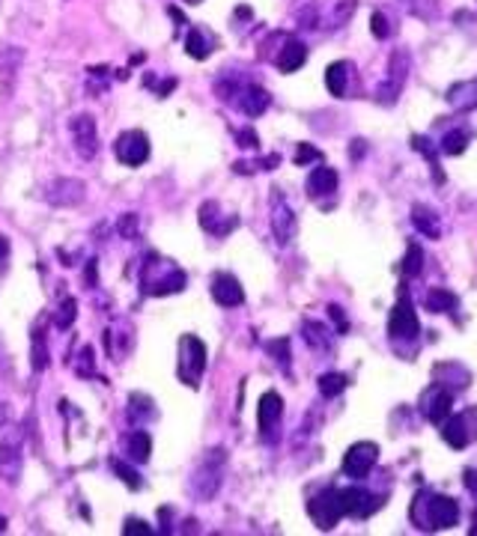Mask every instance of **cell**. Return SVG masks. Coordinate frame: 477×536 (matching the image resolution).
Returning <instances> with one entry per match:
<instances>
[{
  "label": "cell",
  "mask_w": 477,
  "mask_h": 536,
  "mask_svg": "<svg viewBox=\"0 0 477 536\" xmlns=\"http://www.w3.org/2000/svg\"><path fill=\"white\" fill-rule=\"evenodd\" d=\"M456 519H460V503L447 494H430L421 492L412 503V521L421 530H444L453 528Z\"/></svg>",
  "instance_id": "cell-1"
},
{
  "label": "cell",
  "mask_w": 477,
  "mask_h": 536,
  "mask_svg": "<svg viewBox=\"0 0 477 536\" xmlns=\"http://www.w3.org/2000/svg\"><path fill=\"white\" fill-rule=\"evenodd\" d=\"M224 462H227L224 447H212V450H206L200 459H197L191 480H188V492H191L197 501L215 498V492L221 489V480H224Z\"/></svg>",
  "instance_id": "cell-2"
},
{
  "label": "cell",
  "mask_w": 477,
  "mask_h": 536,
  "mask_svg": "<svg viewBox=\"0 0 477 536\" xmlns=\"http://www.w3.org/2000/svg\"><path fill=\"white\" fill-rule=\"evenodd\" d=\"M203 370H206V346H203V340L185 334L182 340H179V379L194 387L200 382Z\"/></svg>",
  "instance_id": "cell-3"
},
{
  "label": "cell",
  "mask_w": 477,
  "mask_h": 536,
  "mask_svg": "<svg viewBox=\"0 0 477 536\" xmlns=\"http://www.w3.org/2000/svg\"><path fill=\"white\" fill-rule=\"evenodd\" d=\"M442 438L447 447H453V450L469 447L477 438V409H469L462 414H453V417H447V420H442Z\"/></svg>",
  "instance_id": "cell-4"
},
{
  "label": "cell",
  "mask_w": 477,
  "mask_h": 536,
  "mask_svg": "<svg viewBox=\"0 0 477 536\" xmlns=\"http://www.w3.org/2000/svg\"><path fill=\"white\" fill-rule=\"evenodd\" d=\"M307 512H311V519L316 521V528L320 530H331L337 521L343 519V506H340V489H325L320 492L316 498L307 503Z\"/></svg>",
  "instance_id": "cell-5"
},
{
  "label": "cell",
  "mask_w": 477,
  "mask_h": 536,
  "mask_svg": "<svg viewBox=\"0 0 477 536\" xmlns=\"http://www.w3.org/2000/svg\"><path fill=\"white\" fill-rule=\"evenodd\" d=\"M268 221H272V233H275L277 244L286 247L293 242V235H295V212H293V206L284 200L281 191L272 194V203H268Z\"/></svg>",
  "instance_id": "cell-6"
},
{
  "label": "cell",
  "mask_w": 477,
  "mask_h": 536,
  "mask_svg": "<svg viewBox=\"0 0 477 536\" xmlns=\"http://www.w3.org/2000/svg\"><path fill=\"white\" fill-rule=\"evenodd\" d=\"M376 462H379V447L373 441H358L343 456V474L352 480H364L376 468Z\"/></svg>",
  "instance_id": "cell-7"
},
{
  "label": "cell",
  "mask_w": 477,
  "mask_h": 536,
  "mask_svg": "<svg viewBox=\"0 0 477 536\" xmlns=\"http://www.w3.org/2000/svg\"><path fill=\"white\" fill-rule=\"evenodd\" d=\"M417 331H421V325H417V313L409 301V295H400V301L391 310V319H388V334L394 340H415Z\"/></svg>",
  "instance_id": "cell-8"
},
{
  "label": "cell",
  "mask_w": 477,
  "mask_h": 536,
  "mask_svg": "<svg viewBox=\"0 0 477 536\" xmlns=\"http://www.w3.org/2000/svg\"><path fill=\"white\" fill-rule=\"evenodd\" d=\"M87 197V185L81 179H72V176H63V179H54L45 191V200L57 206V208H72V206H81Z\"/></svg>",
  "instance_id": "cell-9"
},
{
  "label": "cell",
  "mask_w": 477,
  "mask_h": 536,
  "mask_svg": "<svg viewBox=\"0 0 477 536\" xmlns=\"http://www.w3.org/2000/svg\"><path fill=\"white\" fill-rule=\"evenodd\" d=\"M24 468V456H21V432L9 435L0 441V480L3 483H18Z\"/></svg>",
  "instance_id": "cell-10"
},
{
  "label": "cell",
  "mask_w": 477,
  "mask_h": 536,
  "mask_svg": "<svg viewBox=\"0 0 477 536\" xmlns=\"http://www.w3.org/2000/svg\"><path fill=\"white\" fill-rule=\"evenodd\" d=\"M406 75H409V57H406V51H397L391 57V66H388L385 84L376 89V98H379L382 105H394L397 96H400V89H403V84H406Z\"/></svg>",
  "instance_id": "cell-11"
},
{
  "label": "cell",
  "mask_w": 477,
  "mask_h": 536,
  "mask_svg": "<svg viewBox=\"0 0 477 536\" xmlns=\"http://www.w3.org/2000/svg\"><path fill=\"white\" fill-rule=\"evenodd\" d=\"M114 152L125 167H141L149 158V141H146L144 132H137L135 128V132H125V134L116 137Z\"/></svg>",
  "instance_id": "cell-12"
},
{
  "label": "cell",
  "mask_w": 477,
  "mask_h": 536,
  "mask_svg": "<svg viewBox=\"0 0 477 536\" xmlns=\"http://www.w3.org/2000/svg\"><path fill=\"white\" fill-rule=\"evenodd\" d=\"M451 409H453V393L447 391V387L433 384V387H426V391H424V396H421V414L430 423L447 420V417H451Z\"/></svg>",
  "instance_id": "cell-13"
},
{
  "label": "cell",
  "mask_w": 477,
  "mask_h": 536,
  "mask_svg": "<svg viewBox=\"0 0 477 536\" xmlns=\"http://www.w3.org/2000/svg\"><path fill=\"white\" fill-rule=\"evenodd\" d=\"M69 128H72V137H75V152L81 155V158H96L98 152V134H96V119L89 116V114H78L72 123H69Z\"/></svg>",
  "instance_id": "cell-14"
},
{
  "label": "cell",
  "mask_w": 477,
  "mask_h": 536,
  "mask_svg": "<svg viewBox=\"0 0 477 536\" xmlns=\"http://www.w3.org/2000/svg\"><path fill=\"white\" fill-rule=\"evenodd\" d=\"M281 414H284V400H281V393H275V391L263 393L260 411H257V417H260V432H263V438H266V441H275V438H277V423H281Z\"/></svg>",
  "instance_id": "cell-15"
},
{
  "label": "cell",
  "mask_w": 477,
  "mask_h": 536,
  "mask_svg": "<svg viewBox=\"0 0 477 536\" xmlns=\"http://www.w3.org/2000/svg\"><path fill=\"white\" fill-rule=\"evenodd\" d=\"M340 506H343V515L364 519V515H370L373 510H379L382 498H373V494H367L364 489H358V485H349V489H340Z\"/></svg>",
  "instance_id": "cell-16"
},
{
  "label": "cell",
  "mask_w": 477,
  "mask_h": 536,
  "mask_svg": "<svg viewBox=\"0 0 477 536\" xmlns=\"http://www.w3.org/2000/svg\"><path fill=\"white\" fill-rule=\"evenodd\" d=\"M185 289V274L173 265H164V274H153L144 277V292L146 295H171V292H182Z\"/></svg>",
  "instance_id": "cell-17"
},
{
  "label": "cell",
  "mask_w": 477,
  "mask_h": 536,
  "mask_svg": "<svg viewBox=\"0 0 477 536\" xmlns=\"http://www.w3.org/2000/svg\"><path fill=\"white\" fill-rule=\"evenodd\" d=\"M212 298L221 307H238V304H245V289L233 274H215L212 277Z\"/></svg>",
  "instance_id": "cell-18"
},
{
  "label": "cell",
  "mask_w": 477,
  "mask_h": 536,
  "mask_svg": "<svg viewBox=\"0 0 477 536\" xmlns=\"http://www.w3.org/2000/svg\"><path fill=\"white\" fill-rule=\"evenodd\" d=\"M447 105H451L453 111H471V107H477V78L460 81L447 89Z\"/></svg>",
  "instance_id": "cell-19"
},
{
  "label": "cell",
  "mask_w": 477,
  "mask_h": 536,
  "mask_svg": "<svg viewBox=\"0 0 477 536\" xmlns=\"http://www.w3.org/2000/svg\"><path fill=\"white\" fill-rule=\"evenodd\" d=\"M304 60H307V48L304 42H298V39H290L284 48H281V54L275 57V63L281 72H298V69L304 66Z\"/></svg>",
  "instance_id": "cell-20"
},
{
  "label": "cell",
  "mask_w": 477,
  "mask_h": 536,
  "mask_svg": "<svg viewBox=\"0 0 477 536\" xmlns=\"http://www.w3.org/2000/svg\"><path fill=\"white\" fill-rule=\"evenodd\" d=\"M337 191V170L334 167H316L307 176V194L311 197H328Z\"/></svg>",
  "instance_id": "cell-21"
},
{
  "label": "cell",
  "mask_w": 477,
  "mask_h": 536,
  "mask_svg": "<svg viewBox=\"0 0 477 536\" xmlns=\"http://www.w3.org/2000/svg\"><path fill=\"white\" fill-rule=\"evenodd\" d=\"M238 96H242V98H238V107H242L248 116H260L268 107V102H272L263 87H245Z\"/></svg>",
  "instance_id": "cell-22"
},
{
  "label": "cell",
  "mask_w": 477,
  "mask_h": 536,
  "mask_svg": "<svg viewBox=\"0 0 477 536\" xmlns=\"http://www.w3.org/2000/svg\"><path fill=\"white\" fill-rule=\"evenodd\" d=\"M412 224H415L426 238H439V235H442L439 217H435V212H430V208H424V206H415V208H412Z\"/></svg>",
  "instance_id": "cell-23"
},
{
  "label": "cell",
  "mask_w": 477,
  "mask_h": 536,
  "mask_svg": "<svg viewBox=\"0 0 477 536\" xmlns=\"http://www.w3.org/2000/svg\"><path fill=\"white\" fill-rule=\"evenodd\" d=\"M185 51H188V57H194V60H206L209 54H212V42H209L206 30H200V27L188 30V36H185Z\"/></svg>",
  "instance_id": "cell-24"
},
{
  "label": "cell",
  "mask_w": 477,
  "mask_h": 536,
  "mask_svg": "<svg viewBox=\"0 0 477 536\" xmlns=\"http://www.w3.org/2000/svg\"><path fill=\"white\" fill-rule=\"evenodd\" d=\"M128 459L132 462H149V456H153V438H149L146 432H132L128 435Z\"/></svg>",
  "instance_id": "cell-25"
},
{
  "label": "cell",
  "mask_w": 477,
  "mask_h": 536,
  "mask_svg": "<svg viewBox=\"0 0 477 536\" xmlns=\"http://www.w3.org/2000/svg\"><path fill=\"white\" fill-rule=\"evenodd\" d=\"M346 78H349V66L346 63H331L325 72V87L331 96H346Z\"/></svg>",
  "instance_id": "cell-26"
},
{
  "label": "cell",
  "mask_w": 477,
  "mask_h": 536,
  "mask_svg": "<svg viewBox=\"0 0 477 536\" xmlns=\"http://www.w3.org/2000/svg\"><path fill=\"white\" fill-rule=\"evenodd\" d=\"M456 307V295L453 292H447V289H430L426 292V310L430 313H451Z\"/></svg>",
  "instance_id": "cell-27"
},
{
  "label": "cell",
  "mask_w": 477,
  "mask_h": 536,
  "mask_svg": "<svg viewBox=\"0 0 477 536\" xmlns=\"http://www.w3.org/2000/svg\"><path fill=\"white\" fill-rule=\"evenodd\" d=\"M304 340L311 349H320V352L331 349V334H328L325 325H320V322H304Z\"/></svg>",
  "instance_id": "cell-28"
},
{
  "label": "cell",
  "mask_w": 477,
  "mask_h": 536,
  "mask_svg": "<svg viewBox=\"0 0 477 536\" xmlns=\"http://www.w3.org/2000/svg\"><path fill=\"white\" fill-rule=\"evenodd\" d=\"M346 391V375L343 373H325L320 379V393L325 400H334V396H340Z\"/></svg>",
  "instance_id": "cell-29"
},
{
  "label": "cell",
  "mask_w": 477,
  "mask_h": 536,
  "mask_svg": "<svg viewBox=\"0 0 477 536\" xmlns=\"http://www.w3.org/2000/svg\"><path fill=\"white\" fill-rule=\"evenodd\" d=\"M30 357H33V370L36 373H42L45 366H48V346H45V334L42 331H33V352H30Z\"/></svg>",
  "instance_id": "cell-30"
},
{
  "label": "cell",
  "mask_w": 477,
  "mask_h": 536,
  "mask_svg": "<svg viewBox=\"0 0 477 536\" xmlns=\"http://www.w3.org/2000/svg\"><path fill=\"white\" fill-rule=\"evenodd\" d=\"M75 316H78V301L75 298H66L63 304L57 307V316H54V325L60 328V331H66V328H72L75 322Z\"/></svg>",
  "instance_id": "cell-31"
},
{
  "label": "cell",
  "mask_w": 477,
  "mask_h": 536,
  "mask_svg": "<svg viewBox=\"0 0 477 536\" xmlns=\"http://www.w3.org/2000/svg\"><path fill=\"white\" fill-rule=\"evenodd\" d=\"M424 268V251L417 244H409V251H406V260H403V271L406 277H417Z\"/></svg>",
  "instance_id": "cell-32"
},
{
  "label": "cell",
  "mask_w": 477,
  "mask_h": 536,
  "mask_svg": "<svg viewBox=\"0 0 477 536\" xmlns=\"http://www.w3.org/2000/svg\"><path fill=\"white\" fill-rule=\"evenodd\" d=\"M465 143H469V134L465 132H447L442 141V152L444 155H460L465 152Z\"/></svg>",
  "instance_id": "cell-33"
},
{
  "label": "cell",
  "mask_w": 477,
  "mask_h": 536,
  "mask_svg": "<svg viewBox=\"0 0 477 536\" xmlns=\"http://www.w3.org/2000/svg\"><path fill=\"white\" fill-rule=\"evenodd\" d=\"M114 471L119 474V480H123V483L128 485V489H141V476H137L132 468H125L123 462H114Z\"/></svg>",
  "instance_id": "cell-34"
},
{
  "label": "cell",
  "mask_w": 477,
  "mask_h": 536,
  "mask_svg": "<svg viewBox=\"0 0 477 536\" xmlns=\"http://www.w3.org/2000/svg\"><path fill=\"white\" fill-rule=\"evenodd\" d=\"M370 30H373V36L376 39H388V33H391V27H388V18L382 12H373L370 18Z\"/></svg>",
  "instance_id": "cell-35"
},
{
  "label": "cell",
  "mask_w": 477,
  "mask_h": 536,
  "mask_svg": "<svg viewBox=\"0 0 477 536\" xmlns=\"http://www.w3.org/2000/svg\"><path fill=\"white\" fill-rule=\"evenodd\" d=\"M123 533L125 536H149V533H153V528H149L146 521H141V519H128L125 528H123Z\"/></svg>",
  "instance_id": "cell-36"
},
{
  "label": "cell",
  "mask_w": 477,
  "mask_h": 536,
  "mask_svg": "<svg viewBox=\"0 0 477 536\" xmlns=\"http://www.w3.org/2000/svg\"><path fill=\"white\" fill-rule=\"evenodd\" d=\"M266 349L275 352L281 364H286V357H290V343H286V340H272V343H266Z\"/></svg>",
  "instance_id": "cell-37"
},
{
  "label": "cell",
  "mask_w": 477,
  "mask_h": 536,
  "mask_svg": "<svg viewBox=\"0 0 477 536\" xmlns=\"http://www.w3.org/2000/svg\"><path fill=\"white\" fill-rule=\"evenodd\" d=\"M320 158V152H316L313 146H307V143H298V152H295V164H307V161H316Z\"/></svg>",
  "instance_id": "cell-38"
},
{
  "label": "cell",
  "mask_w": 477,
  "mask_h": 536,
  "mask_svg": "<svg viewBox=\"0 0 477 536\" xmlns=\"http://www.w3.org/2000/svg\"><path fill=\"white\" fill-rule=\"evenodd\" d=\"M119 233L125 238H135L137 235V215H123V221H119Z\"/></svg>",
  "instance_id": "cell-39"
},
{
  "label": "cell",
  "mask_w": 477,
  "mask_h": 536,
  "mask_svg": "<svg viewBox=\"0 0 477 536\" xmlns=\"http://www.w3.org/2000/svg\"><path fill=\"white\" fill-rule=\"evenodd\" d=\"M78 373L81 375L93 373V349H89V346H84V352H81V366H78Z\"/></svg>",
  "instance_id": "cell-40"
},
{
  "label": "cell",
  "mask_w": 477,
  "mask_h": 536,
  "mask_svg": "<svg viewBox=\"0 0 477 536\" xmlns=\"http://www.w3.org/2000/svg\"><path fill=\"white\" fill-rule=\"evenodd\" d=\"M6 262H9V238L0 235V274H6Z\"/></svg>",
  "instance_id": "cell-41"
},
{
  "label": "cell",
  "mask_w": 477,
  "mask_h": 536,
  "mask_svg": "<svg viewBox=\"0 0 477 536\" xmlns=\"http://www.w3.org/2000/svg\"><path fill=\"white\" fill-rule=\"evenodd\" d=\"M238 146H248V149H257V134L251 128H245V132H238Z\"/></svg>",
  "instance_id": "cell-42"
},
{
  "label": "cell",
  "mask_w": 477,
  "mask_h": 536,
  "mask_svg": "<svg viewBox=\"0 0 477 536\" xmlns=\"http://www.w3.org/2000/svg\"><path fill=\"white\" fill-rule=\"evenodd\" d=\"M328 313H331V319L337 322V328H340V331H346V319H343V313H340V307H328Z\"/></svg>",
  "instance_id": "cell-43"
},
{
  "label": "cell",
  "mask_w": 477,
  "mask_h": 536,
  "mask_svg": "<svg viewBox=\"0 0 477 536\" xmlns=\"http://www.w3.org/2000/svg\"><path fill=\"white\" fill-rule=\"evenodd\" d=\"M84 277H87V283H89V286H96V262H89V265H87V274H84Z\"/></svg>",
  "instance_id": "cell-44"
},
{
  "label": "cell",
  "mask_w": 477,
  "mask_h": 536,
  "mask_svg": "<svg viewBox=\"0 0 477 536\" xmlns=\"http://www.w3.org/2000/svg\"><path fill=\"white\" fill-rule=\"evenodd\" d=\"M3 420H6V405H0V426H3Z\"/></svg>",
  "instance_id": "cell-45"
},
{
  "label": "cell",
  "mask_w": 477,
  "mask_h": 536,
  "mask_svg": "<svg viewBox=\"0 0 477 536\" xmlns=\"http://www.w3.org/2000/svg\"><path fill=\"white\" fill-rule=\"evenodd\" d=\"M0 533H6V519H0Z\"/></svg>",
  "instance_id": "cell-46"
},
{
  "label": "cell",
  "mask_w": 477,
  "mask_h": 536,
  "mask_svg": "<svg viewBox=\"0 0 477 536\" xmlns=\"http://www.w3.org/2000/svg\"><path fill=\"white\" fill-rule=\"evenodd\" d=\"M185 3H200V0H185Z\"/></svg>",
  "instance_id": "cell-47"
}]
</instances>
